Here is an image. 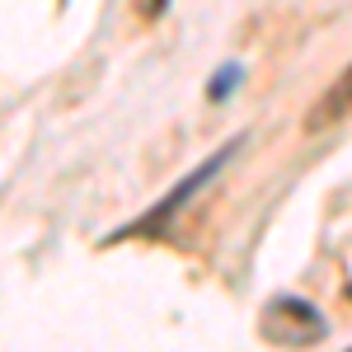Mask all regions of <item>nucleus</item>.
<instances>
[{"mask_svg": "<svg viewBox=\"0 0 352 352\" xmlns=\"http://www.w3.org/2000/svg\"><path fill=\"white\" fill-rule=\"evenodd\" d=\"M240 146H244V141H230L226 151H217V155H212V160L202 164L197 174H188V179H184L179 188L169 192V197H164V202H160V207H155V212H151V217H141V221H132V226H122L118 235H109V240L118 244V240H141V235H160L164 226H169V217H174L179 207H188V197H192V192H197V188H202V184H207L212 174H221V169H226V160H230V155H235Z\"/></svg>", "mask_w": 352, "mask_h": 352, "instance_id": "f03ea898", "label": "nucleus"}, {"mask_svg": "<svg viewBox=\"0 0 352 352\" xmlns=\"http://www.w3.org/2000/svg\"><path fill=\"white\" fill-rule=\"evenodd\" d=\"M329 333L324 315L310 305V300H296V296H277L263 310L258 320V338L272 343V348H300V343H320Z\"/></svg>", "mask_w": 352, "mask_h": 352, "instance_id": "f257e3e1", "label": "nucleus"}, {"mask_svg": "<svg viewBox=\"0 0 352 352\" xmlns=\"http://www.w3.org/2000/svg\"><path fill=\"white\" fill-rule=\"evenodd\" d=\"M164 5H169V0H146V19H160Z\"/></svg>", "mask_w": 352, "mask_h": 352, "instance_id": "20e7f679", "label": "nucleus"}, {"mask_svg": "<svg viewBox=\"0 0 352 352\" xmlns=\"http://www.w3.org/2000/svg\"><path fill=\"white\" fill-rule=\"evenodd\" d=\"M235 80H240V66H226L217 80H212V99H226V94L235 89Z\"/></svg>", "mask_w": 352, "mask_h": 352, "instance_id": "7ed1b4c3", "label": "nucleus"}]
</instances>
